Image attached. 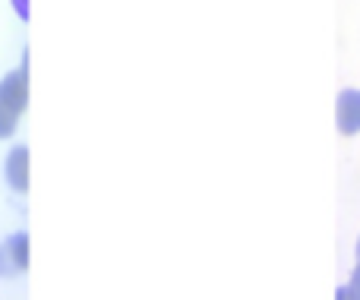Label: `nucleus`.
<instances>
[{
	"instance_id": "1",
	"label": "nucleus",
	"mask_w": 360,
	"mask_h": 300,
	"mask_svg": "<svg viewBox=\"0 0 360 300\" xmlns=\"http://www.w3.org/2000/svg\"><path fill=\"white\" fill-rule=\"evenodd\" d=\"M25 107H29V51L22 54V63L0 79V139L16 136Z\"/></svg>"
},
{
	"instance_id": "2",
	"label": "nucleus",
	"mask_w": 360,
	"mask_h": 300,
	"mask_svg": "<svg viewBox=\"0 0 360 300\" xmlns=\"http://www.w3.org/2000/svg\"><path fill=\"white\" fill-rule=\"evenodd\" d=\"M32 266V237L25 231H13L0 240V278H19Z\"/></svg>"
},
{
	"instance_id": "3",
	"label": "nucleus",
	"mask_w": 360,
	"mask_h": 300,
	"mask_svg": "<svg viewBox=\"0 0 360 300\" xmlns=\"http://www.w3.org/2000/svg\"><path fill=\"white\" fill-rule=\"evenodd\" d=\"M4 181L16 196H25L32 187V155L29 145H13L4 158Z\"/></svg>"
},
{
	"instance_id": "4",
	"label": "nucleus",
	"mask_w": 360,
	"mask_h": 300,
	"mask_svg": "<svg viewBox=\"0 0 360 300\" xmlns=\"http://www.w3.org/2000/svg\"><path fill=\"white\" fill-rule=\"evenodd\" d=\"M335 126L342 136H360V89H342L338 92Z\"/></svg>"
},
{
	"instance_id": "5",
	"label": "nucleus",
	"mask_w": 360,
	"mask_h": 300,
	"mask_svg": "<svg viewBox=\"0 0 360 300\" xmlns=\"http://www.w3.org/2000/svg\"><path fill=\"white\" fill-rule=\"evenodd\" d=\"M345 291H348L351 300H360V266H354V272H351L348 285H345Z\"/></svg>"
},
{
	"instance_id": "6",
	"label": "nucleus",
	"mask_w": 360,
	"mask_h": 300,
	"mask_svg": "<svg viewBox=\"0 0 360 300\" xmlns=\"http://www.w3.org/2000/svg\"><path fill=\"white\" fill-rule=\"evenodd\" d=\"M13 10H16V16L22 19V22H29L32 19V0H10Z\"/></svg>"
},
{
	"instance_id": "7",
	"label": "nucleus",
	"mask_w": 360,
	"mask_h": 300,
	"mask_svg": "<svg viewBox=\"0 0 360 300\" xmlns=\"http://www.w3.org/2000/svg\"><path fill=\"white\" fill-rule=\"evenodd\" d=\"M335 300H351V297H348V291H345V285L335 291Z\"/></svg>"
},
{
	"instance_id": "8",
	"label": "nucleus",
	"mask_w": 360,
	"mask_h": 300,
	"mask_svg": "<svg viewBox=\"0 0 360 300\" xmlns=\"http://www.w3.org/2000/svg\"><path fill=\"white\" fill-rule=\"evenodd\" d=\"M354 266H360V234H357V244H354Z\"/></svg>"
}]
</instances>
